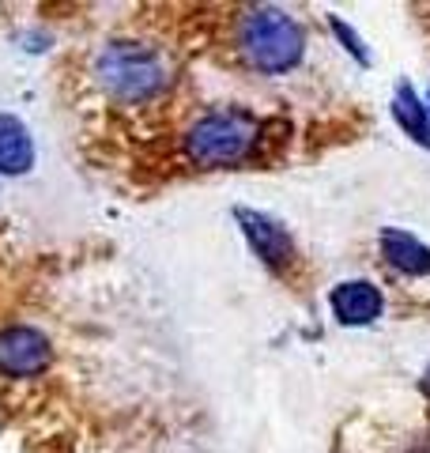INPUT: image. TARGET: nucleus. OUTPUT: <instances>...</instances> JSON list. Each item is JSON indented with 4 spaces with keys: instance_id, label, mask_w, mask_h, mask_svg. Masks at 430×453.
<instances>
[{
    "instance_id": "6e6552de",
    "label": "nucleus",
    "mask_w": 430,
    "mask_h": 453,
    "mask_svg": "<svg viewBox=\"0 0 430 453\" xmlns=\"http://www.w3.org/2000/svg\"><path fill=\"white\" fill-rule=\"evenodd\" d=\"M381 250H385V257L400 268V273L430 276V250L419 242V238H411L404 231H385L381 234Z\"/></svg>"
},
{
    "instance_id": "39448f33",
    "label": "nucleus",
    "mask_w": 430,
    "mask_h": 453,
    "mask_svg": "<svg viewBox=\"0 0 430 453\" xmlns=\"http://www.w3.org/2000/svg\"><path fill=\"white\" fill-rule=\"evenodd\" d=\"M333 310L343 325H366L381 314V295H378L374 283H366V280L340 283L333 291Z\"/></svg>"
},
{
    "instance_id": "f03ea898",
    "label": "nucleus",
    "mask_w": 430,
    "mask_h": 453,
    "mask_svg": "<svg viewBox=\"0 0 430 453\" xmlns=\"http://www.w3.org/2000/svg\"><path fill=\"white\" fill-rule=\"evenodd\" d=\"M257 125L253 113L246 110H215L208 118H200L189 136H185V151L200 166H231L242 163L257 144Z\"/></svg>"
},
{
    "instance_id": "7ed1b4c3",
    "label": "nucleus",
    "mask_w": 430,
    "mask_h": 453,
    "mask_svg": "<svg viewBox=\"0 0 430 453\" xmlns=\"http://www.w3.org/2000/svg\"><path fill=\"white\" fill-rule=\"evenodd\" d=\"M242 50L261 73H287L303 57V31L276 8H257L242 23Z\"/></svg>"
},
{
    "instance_id": "9d476101",
    "label": "nucleus",
    "mask_w": 430,
    "mask_h": 453,
    "mask_svg": "<svg viewBox=\"0 0 430 453\" xmlns=\"http://www.w3.org/2000/svg\"><path fill=\"white\" fill-rule=\"evenodd\" d=\"M426 389H430V371H426Z\"/></svg>"
},
{
    "instance_id": "1a4fd4ad",
    "label": "nucleus",
    "mask_w": 430,
    "mask_h": 453,
    "mask_svg": "<svg viewBox=\"0 0 430 453\" xmlns=\"http://www.w3.org/2000/svg\"><path fill=\"white\" fill-rule=\"evenodd\" d=\"M393 110H396L400 125L408 129V136H415L419 144H426V148H430V118H426V106L419 103V98H415V91H411V88H400V91H396Z\"/></svg>"
},
{
    "instance_id": "20e7f679",
    "label": "nucleus",
    "mask_w": 430,
    "mask_h": 453,
    "mask_svg": "<svg viewBox=\"0 0 430 453\" xmlns=\"http://www.w3.org/2000/svg\"><path fill=\"white\" fill-rule=\"evenodd\" d=\"M50 344L35 329H4L0 333V374L8 378H31L46 371Z\"/></svg>"
},
{
    "instance_id": "0eeeda50",
    "label": "nucleus",
    "mask_w": 430,
    "mask_h": 453,
    "mask_svg": "<svg viewBox=\"0 0 430 453\" xmlns=\"http://www.w3.org/2000/svg\"><path fill=\"white\" fill-rule=\"evenodd\" d=\"M238 219L246 223V234L250 242L257 246V253L268 261V265H291L295 250H291V238H287L283 226H276L265 216H253V211H238Z\"/></svg>"
},
{
    "instance_id": "423d86ee",
    "label": "nucleus",
    "mask_w": 430,
    "mask_h": 453,
    "mask_svg": "<svg viewBox=\"0 0 430 453\" xmlns=\"http://www.w3.org/2000/svg\"><path fill=\"white\" fill-rule=\"evenodd\" d=\"M35 163L31 133L12 113H0V174H27Z\"/></svg>"
},
{
    "instance_id": "f257e3e1",
    "label": "nucleus",
    "mask_w": 430,
    "mask_h": 453,
    "mask_svg": "<svg viewBox=\"0 0 430 453\" xmlns=\"http://www.w3.org/2000/svg\"><path fill=\"white\" fill-rule=\"evenodd\" d=\"M95 76L121 103H143V98L159 95L170 80L166 61L151 46H140V42H110L98 53Z\"/></svg>"
}]
</instances>
